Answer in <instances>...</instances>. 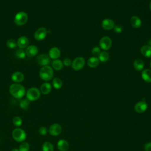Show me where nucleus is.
Masks as SVG:
<instances>
[{
    "instance_id": "nucleus-41",
    "label": "nucleus",
    "mask_w": 151,
    "mask_h": 151,
    "mask_svg": "<svg viewBox=\"0 0 151 151\" xmlns=\"http://www.w3.org/2000/svg\"><path fill=\"white\" fill-rule=\"evenodd\" d=\"M150 68H151V60L150 61Z\"/></svg>"
},
{
    "instance_id": "nucleus-25",
    "label": "nucleus",
    "mask_w": 151,
    "mask_h": 151,
    "mask_svg": "<svg viewBox=\"0 0 151 151\" xmlns=\"http://www.w3.org/2000/svg\"><path fill=\"white\" fill-rule=\"evenodd\" d=\"M99 60L100 61L104 63L109 60V54L107 52L103 51L100 52V54L99 55Z\"/></svg>"
},
{
    "instance_id": "nucleus-2",
    "label": "nucleus",
    "mask_w": 151,
    "mask_h": 151,
    "mask_svg": "<svg viewBox=\"0 0 151 151\" xmlns=\"http://www.w3.org/2000/svg\"><path fill=\"white\" fill-rule=\"evenodd\" d=\"M40 78L44 81H49L52 79L53 77V70L52 68L49 66H43L40 70L39 72Z\"/></svg>"
},
{
    "instance_id": "nucleus-13",
    "label": "nucleus",
    "mask_w": 151,
    "mask_h": 151,
    "mask_svg": "<svg viewBox=\"0 0 151 151\" xmlns=\"http://www.w3.org/2000/svg\"><path fill=\"white\" fill-rule=\"evenodd\" d=\"M38 49L37 46L34 45H31L27 47L25 50V54L28 57H34L38 53Z\"/></svg>"
},
{
    "instance_id": "nucleus-16",
    "label": "nucleus",
    "mask_w": 151,
    "mask_h": 151,
    "mask_svg": "<svg viewBox=\"0 0 151 151\" xmlns=\"http://www.w3.org/2000/svg\"><path fill=\"white\" fill-rule=\"evenodd\" d=\"M11 79L15 83H21L24 79V76L23 73L20 71H16L11 76Z\"/></svg>"
},
{
    "instance_id": "nucleus-35",
    "label": "nucleus",
    "mask_w": 151,
    "mask_h": 151,
    "mask_svg": "<svg viewBox=\"0 0 151 151\" xmlns=\"http://www.w3.org/2000/svg\"><path fill=\"white\" fill-rule=\"evenodd\" d=\"M114 31L116 33H120L123 31V27L120 25H116L114 27Z\"/></svg>"
},
{
    "instance_id": "nucleus-20",
    "label": "nucleus",
    "mask_w": 151,
    "mask_h": 151,
    "mask_svg": "<svg viewBox=\"0 0 151 151\" xmlns=\"http://www.w3.org/2000/svg\"><path fill=\"white\" fill-rule=\"evenodd\" d=\"M142 79L147 82L151 83V70L150 69H145L143 70L142 72Z\"/></svg>"
},
{
    "instance_id": "nucleus-33",
    "label": "nucleus",
    "mask_w": 151,
    "mask_h": 151,
    "mask_svg": "<svg viewBox=\"0 0 151 151\" xmlns=\"http://www.w3.org/2000/svg\"><path fill=\"white\" fill-rule=\"evenodd\" d=\"M100 48L98 47H94L92 48L91 50V53L93 54V55H95V56H99V55L100 53Z\"/></svg>"
},
{
    "instance_id": "nucleus-38",
    "label": "nucleus",
    "mask_w": 151,
    "mask_h": 151,
    "mask_svg": "<svg viewBox=\"0 0 151 151\" xmlns=\"http://www.w3.org/2000/svg\"><path fill=\"white\" fill-rule=\"evenodd\" d=\"M11 151H19V149L17 148H13Z\"/></svg>"
},
{
    "instance_id": "nucleus-18",
    "label": "nucleus",
    "mask_w": 151,
    "mask_h": 151,
    "mask_svg": "<svg viewBox=\"0 0 151 151\" xmlns=\"http://www.w3.org/2000/svg\"><path fill=\"white\" fill-rule=\"evenodd\" d=\"M57 147L60 151H67L69 148V143L64 139H61L57 142Z\"/></svg>"
},
{
    "instance_id": "nucleus-6",
    "label": "nucleus",
    "mask_w": 151,
    "mask_h": 151,
    "mask_svg": "<svg viewBox=\"0 0 151 151\" xmlns=\"http://www.w3.org/2000/svg\"><path fill=\"white\" fill-rule=\"evenodd\" d=\"M85 65V60L83 57H76L71 64L72 68L74 70L78 71L83 68V67Z\"/></svg>"
},
{
    "instance_id": "nucleus-39",
    "label": "nucleus",
    "mask_w": 151,
    "mask_h": 151,
    "mask_svg": "<svg viewBox=\"0 0 151 151\" xmlns=\"http://www.w3.org/2000/svg\"><path fill=\"white\" fill-rule=\"evenodd\" d=\"M148 44H149V45L151 46V40H150L148 41Z\"/></svg>"
},
{
    "instance_id": "nucleus-10",
    "label": "nucleus",
    "mask_w": 151,
    "mask_h": 151,
    "mask_svg": "<svg viewBox=\"0 0 151 151\" xmlns=\"http://www.w3.org/2000/svg\"><path fill=\"white\" fill-rule=\"evenodd\" d=\"M47 34V29L44 27H41L38 28L35 31L34 34V38L37 41H41L45 38Z\"/></svg>"
},
{
    "instance_id": "nucleus-19",
    "label": "nucleus",
    "mask_w": 151,
    "mask_h": 151,
    "mask_svg": "<svg viewBox=\"0 0 151 151\" xmlns=\"http://www.w3.org/2000/svg\"><path fill=\"white\" fill-rule=\"evenodd\" d=\"M51 91V85L49 83H44L40 87V91L44 95L48 94Z\"/></svg>"
},
{
    "instance_id": "nucleus-17",
    "label": "nucleus",
    "mask_w": 151,
    "mask_h": 151,
    "mask_svg": "<svg viewBox=\"0 0 151 151\" xmlns=\"http://www.w3.org/2000/svg\"><path fill=\"white\" fill-rule=\"evenodd\" d=\"M60 50H59V48H57V47H52L51 48L48 52V55L50 58L54 59V60H56L58 58H59V57L60 56Z\"/></svg>"
},
{
    "instance_id": "nucleus-12",
    "label": "nucleus",
    "mask_w": 151,
    "mask_h": 151,
    "mask_svg": "<svg viewBox=\"0 0 151 151\" xmlns=\"http://www.w3.org/2000/svg\"><path fill=\"white\" fill-rule=\"evenodd\" d=\"M115 26L114 21L109 18L104 19L101 22V27L104 29L110 30L113 29Z\"/></svg>"
},
{
    "instance_id": "nucleus-37",
    "label": "nucleus",
    "mask_w": 151,
    "mask_h": 151,
    "mask_svg": "<svg viewBox=\"0 0 151 151\" xmlns=\"http://www.w3.org/2000/svg\"><path fill=\"white\" fill-rule=\"evenodd\" d=\"M144 149L145 151H151V142H147L144 146Z\"/></svg>"
},
{
    "instance_id": "nucleus-7",
    "label": "nucleus",
    "mask_w": 151,
    "mask_h": 151,
    "mask_svg": "<svg viewBox=\"0 0 151 151\" xmlns=\"http://www.w3.org/2000/svg\"><path fill=\"white\" fill-rule=\"evenodd\" d=\"M99 45L100 48L102 50L104 51H107L109 50L111 47V45H112L111 40L109 37H107V36L103 37L100 40Z\"/></svg>"
},
{
    "instance_id": "nucleus-22",
    "label": "nucleus",
    "mask_w": 151,
    "mask_h": 151,
    "mask_svg": "<svg viewBox=\"0 0 151 151\" xmlns=\"http://www.w3.org/2000/svg\"><path fill=\"white\" fill-rule=\"evenodd\" d=\"M99 60L97 57H91L87 60V64L90 68H95L99 64Z\"/></svg>"
},
{
    "instance_id": "nucleus-8",
    "label": "nucleus",
    "mask_w": 151,
    "mask_h": 151,
    "mask_svg": "<svg viewBox=\"0 0 151 151\" xmlns=\"http://www.w3.org/2000/svg\"><path fill=\"white\" fill-rule=\"evenodd\" d=\"M37 62L42 66L48 65L50 63V58L47 54H42L37 57Z\"/></svg>"
},
{
    "instance_id": "nucleus-9",
    "label": "nucleus",
    "mask_w": 151,
    "mask_h": 151,
    "mask_svg": "<svg viewBox=\"0 0 151 151\" xmlns=\"http://www.w3.org/2000/svg\"><path fill=\"white\" fill-rule=\"evenodd\" d=\"M62 132V127L59 124H53L50 126L48 129L49 133L54 136L59 135Z\"/></svg>"
},
{
    "instance_id": "nucleus-31",
    "label": "nucleus",
    "mask_w": 151,
    "mask_h": 151,
    "mask_svg": "<svg viewBox=\"0 0 151 151\" xmlns=\"http://www.w3.org/2000/svg\"><path fill=\"white\" fill-rule=\"evenodd\" d=\"M6 45L8 48H14L17 45V42L14 39H9L6 42Z\"/></svg>"
},
{
    "instance_id": "nucleus-26",
    "label": "nucleus",
    "mask_w": 151,
    "mask_h": 151,
    "mask_svg": "<svg viewBox=\"0 0 151 151\" xmlns=\"http://www.w3.org/2000/svg\"><path fill=\"white\" fill-rule=\"evenodd\" d=\"M52 86L56 89H60L63 86V82L58 77H55L52 80Z\"/></svg>"
},
{
    "instance_id": "nucleus-3",
    "label": "nucleus",
    "mask_w": 151,
    "mask_h": 151,
    "mask_svg": "<svg viewBox=\"0 0 151 151\" xmlns=\"http://www.w3.org/2000/svg\"><path fill=\"white\" fill-rule=\"evenodd\" d=\"M41 96V91L36 87H31L29 88L27 93L26 96L27 99H28L30 101H35L38 100Z\"/></svg>"
},
{
    "instance_id": "nucleus-11",
    "label": "nucleus",
    "mask_w": 151,
    "mask_h": 151,
    "mask_svg": "<svg viewBox=\"0 0 151 151\" xmlns=\"http://www.w3.org/2000/svg\"><path fill=\"white\" fill-rule=\"evenodd\" d=\"M147 107L148 106L146 101H140L135 104L134 109L136 112L137 113H143L147 110Z\"/></svg>"
},
{
    "instance_id": "nucleus-15",
    "label": "nucleus",
    "mask_w": 151,
    "mask_h": 151,
    "mask_svg": "<svg viewBox=\"0 0 151 151\" xmlns=\"http://www.w3.org/2000/svg\"><path fill=\"white\" fill-rule=\"evenodd\" d=\"M130 22L131 25L134 28H139L142 25V21L140 18L136 15L132 16L130 18Z\"/></svg>"
},
{
    "instance_id": "nucleus-14",
    "label": "nucleus",
    "mask_w": 151,
    "mask_h": 151,
    "mask_svg": "<svg viewBox=\"0 0 151 151\" xmlns=\"http://www.w3.org/2000/svg\"><path fill=\"white\" fill-rule=\"evenodd\" d=\"M29 44L28 38L25 36H22L19 37L17 41V45L19 48L23 49L28 47Z\"/></svg>"
},
{
    "instance_id": "nucleus-30",
    "label": "nucleus",
    "mask_w": 151,
    "mask_h": 151,
    "mask_svg": "<svg viewBox=\"0 0 151 151\" xmlns=\"http://www.w3.org/2000/svg\"><path fill=\"white\" fill-rule=\"evenodd\" d=\"M15 55L18 58L23 59L25 57L26 54H25V51H24L22 49L19 48L17 50V51H15Z\"/></svg>"
},
{
    "instance_id": "nucleus-29",
    "label": "nucleus",
    "mask_w": 151,
    "mask_h": 151,
    "mask_svg": "<svg viewBox=\"0 0 151 151\" xmlns=\"http://www.w3.org/2000/svg\"><path fill=\"white\" fill-rule=\"evenodd\" d=\"M19 151H28L29 149V145L26 142H22L19 146Z\"/></svg>"
},
{
    "instance_id": "nucleus-24",
    "label": "nucleus",
    "mask_w": 151,
    "mask_h": 151,
    "mask_svg": "<svg viewBox=\"0 0 151 151\" xmlns=\"http://www.w3.org/2000/svg\"><path fill=\"white\" fill-rule=\"evenodd\" d=\"M52 68L55 70H61L63 68V63L60 60H54V61L52 62Z\"/></svg>"
},
{
    "instance_id": "nucleus-5",
    "label": "nucleus",
    "mask_w": 151,
    "mask_h": 151,
    "mask_svg": "<svg viewBox=\"0 0 151 151\" xmlns=\"http://www.w3.org/2000/svg\"><path fill=\"white\" fill-rule=\"evenodd\" d=\"M28 15L24 11H20L18 12L14 18V22L18 26L24 25L28 21Z\"/></svg>"
},
{
    "instance_id": "nucleus-36",
    "label": "nucleus",
    "mask_w": 151,
    "mask_h": 151,
    "mask_svg": "<svg viewBox=\"0 0 151 151\" xmlns=\"http://www.w3.org/2000/svg\"><path fill=\"white\" fill-rule=\"evenodd\" d=\"M63 63V65H64L66 66V67H68V66H70V65H71L72 62H71V60L70 58H65L64 60Z\"/></svg>"
},
{
    "instance_id": "nucleus-28",
    "label": "nucleus",
    "mask_w": 151,
    "mask_h": 151,
    "mask_svg": "<svg viewBox=\"0 0 151 151\" xmlns=\"http://www.w3.org/2000/svg\"><path fill=\"white\" fill-rule=\"evenodd\" d=\"M29 102L30 101L27 99H24L22 100H21L20 103H19V106L20 107L24 110H26L28 108L29 105Z\"/></svg>"
},
{
    "instance_id": "nucleus-34",
    "label": "nucleus",
    "mask_w": 151,
    "mask_h": 151,
    "mask_svg": "<svg viewBox=\"0 0 151 151\" xmlns=\"http://www.w3.org/2000/svg\"><path fill=\"white\" fill-rule=\"evenodd\" d=\"M38 132H39L40 134H41V135H42V136H44V135H45V134L47 133L48 130H47V127H44V126H42V127H41L39 129Z\"/></svg>"
},
{
    "instance_id": "nucleus-4",
    "label": "nucleus",
    "mask_w": 151,
    "mask_h": 151,
    "mask_svg": "<svg viewBox=\"0 0 151 151\" xmlns=\"http://www.w3.org/2000/svg\"><path fill=\"white\" fill-rule=\"evenodd\" d=\"M12 136L13 139L18 142H24L27 137L25 132L21 128L15 129L12 133Z\"/></svg>"
},
{
    "instance_id": "nucleus-23",
    "label": "nucleus",
    "mask_w": 151,
    "mask_h": 151,
    "mask_svg": "<svg viewBox=\"0 0 151 151\" xmlns=\"http://www.w3.org/2000/svg\"><path fill=\"white\" fill-rule=\"evenodd\" d=\"M133 67L135 70L137 71H141L144 67V62L142 60L137 58L133 62Z\"/></svg>"
},
{
    "instance_id": "nucleus-32",
    "label": "nucleus",
    "mask_w": 151,
    "mask_h": 151,
    "mask_svg": "<svg viewBox=\"0 0 151 151\" xmlns=\"http://www.w3.org/2000/svg\"><path fill=\"white\" fill-rule=\"evenodd\" d=\"M13 124L16 126V127H19L21 126L22 123V119L19 117V116H16L14 117L13 119Z\"/></svg>"
},
{
    "instance_id": "nucleus-27",
    "label": "nucleus",
    "mask_w": 151,
    "mask_h": 151,
    "mask_svg": "<svg viewBox=\"0 0 151 151\" xmlns=\"http://www.w3.org/2000/svg\"><path fill=\"white\" fill-rule=\"evenodd\" d=\"M42 151H54V146L49 142H45L42 145Z\"/></svg>"
},
{
    "instance_id": "nucleus-1",
    "label": "nucleus",
    "mask_w": 151,
    "mask_h": 151,
    "mask_svg": "<svg viewBox=\"0 0 151 151\" xmlns=\"http://www.w3.org/2000/svg\"><path fill=\"white\" fill-rule=\"evenodd\" d=\"M9 93L17 99H22L25 94V89L23 86L18 83H14L10 86L9 88Z\"/></svg>"
},
{
    "instance_id": "nucleus-40",
    "label": "nucleus",
    "mask_w": 151,
    "mask_h": 151,
    "mask_svg": "<svg viewBox=\"0 0 151 151\" xmlns=\"http://www.w3.org/2000/svg\"><path fill=\"white\" fill-rule=\"evenodd\" d=\"M149 9H150V10L151 11V2H150V4H149Z\"/></svg>"
},
{
    "instance_id": "nucleus-21",
    "label": "nucleus",
    "mask_w": 151,
    "mask_h": 151,
    "mask_svg": "<svg viewBox=\"0 0 151 151\" xmlns=\"http://www.w3.org/2000/svg\"><path fill=\"white\" fill-rule=\"evenodd\" d=\"M140 52L142 55L146 57H151V46L149 45H143L140 48Z\"/></svg>"
}]
</instances>
